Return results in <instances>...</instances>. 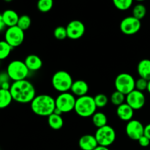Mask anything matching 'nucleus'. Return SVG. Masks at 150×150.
Instances as JSON below:
<instances>
[{
	"instance_id": "9d476101",
	"label": "nucleus",
	"mask_w": 150,
	"mask_h": 150,
	"mask_svg": "<svg viewBox=\"0 0 150 150\" xmlns=\"http://www.w3.org/2000/svg\"><path fill=\"white\" fill-rule=\"evenodd\" d=\"M142 27L141 20L134 16H130L124 18L121 21L120 29L123 34L126 35H133L139 32Z\"/></svg>"
},
{
	"instance_id": "dca6fc26",
	"label": "nucleus",
	"mask_w": 150,
	"mask_h": 150,
	"mask_svg": "<svg viewBox=\"0 0 150 150\" xmlns=\"http://www.w3.org/2000/svg\"><path fill=\"white\" fill-rule=\"evenodd\" d=\"M89 91V85L83 79H77L73 81L70 92L77 97L86 95Z\"/></svg>"
},
{
	"instance_id": "a878e982",
	"label": "nucleus",
	"mask_w": 150,
	"mask_h": 150,
	"mask_svg": "<svg viewBox=\"0 0 150 150\" xmlns=\"http://www.w3.org/2000/svg\"><path fill=\"white\" fill-rule=\"evenodd\" d=\"M110 99H111V102L112 103L114 106L117 107V106L120 105V104L125 102L126 96L125 95V94H123L122 93L120 92V91L116 90V91H114V92L112 93V94L111 95Z\"/></svg>"
},
{
	"instance_id": "f704fd0d",
	"label": "nucleus",
	"mask_w": 150,
	"mask_h": 150,
	"mask_svg": "<svg viewBox=\"0 0 150 150\" xmlns=\"http://www.w3.org/2000/svg\"><path fill=\"white\" fill-rule=\"evenodd\" d=\"M144 135L150 139V123L148 124H146V126H144Z\"/></svg>"
},
{
	"instance_id": "473e14b6",
	"label": "nucleus",
	"mask_w": 150,
	"mask_h": 150,
	"mask_svg": "<svg viewBox=\"0 0 150 150\" xmlns=\"http://www.w3.org/2000/svg\"><path fill=\"white\" fill-rule=\"evenodd\" d=\"M139 145L142 147H147L150 144V139L148 138L147 137L145 136L144 135H142L139 140H138Z\"/></svg>"
},
{
	"instance_id": "cd10ccee",
	"label": "nucleus",
	"mask_w": 150,
	"mask_h": 150,
	"mask_svg": "<svg viewBox=\"0 0 150 150\" xmlns=\"http://www.w3.org/2000/svg\"><path fill=\"white\" fill-rule=\"evenodd\" d=\"M32 24V19L28 15H22L19 16L17 26L23 29V31H26L30 27Z\"/></svg>"
},
{
	"instance_id": "f8f14e48",
	"label": "nucleus",
	"mask_w": 150,
	"mask_h": 150,
	"mask_svg": "<svg viewBox=\"0 0 150 150\" xmlns=\"http://www.w3.org/2000/svg\"><path fill=\"white\" fill-rule=\"evenodd\" d=\"M125 102L134 110H140L146 103V97L142 91L134 89L126 95Z\"/></svg>"
},
{
	"instance_id": "4468645a",
	"label": "nucleus",
	"mask_w": 150,
	"mask_h": 150,
	"mask_svg": "<svg viewBox=\"0 0 150 150\" xmlns=\"http://www.w3.org/2000/svg\"><path fill=\"white\" fill-rule=\"evenodd\" d=\"M79 146L81 150H94L98 144L95 135L86 134L79 138Z\"/></svg>"
},
{
	"instance_id": "c85d7f7f",
	"label": "nucleus",
	"mask_w": 150,
	"mask_h": 150,
	"mask_svg": "<svg viewBox=\"0 0 150 150\" xmlns=\"http://www.w3.org/2000/svg\"><path fill=\"white\" fill-rule=\"evenodd\" d=\"M95 99V104H96L97 107L99 108H103L105 107V106L108 104V98L106 95L104 94H98L94 97Z\"/></svg>"
},
{
	"instance_id": "4be33fe9",
	"label": "nucleus",
	"mask_w": 150,
	"mask_h": 150,
	"mask_svg": "<svg viewBox=\"0 0 150 150\" xmlns=\"http://www.w3.org/2000/svg\"><path fill=\"white\" fill-rule=\"evenodd\" d=\"M92 121L93 124L97 128L102 127L105 125L108 124V118L106 115L103 112H95L92 116Z\"/></svg>"
},
{
	"instance_id": "c756f323",
	"label": "nucleus",
	"mask_w": 150,
	"mask_h": 150,
	"mask_svg": "<svg viewBox=\"0 0 150 150\" xmlns=\"http://www.w3.org/2000/svg\"><path fill=\"white\" fill-rule=\"evenodd\" d=\"M54 35L56 39L59 40V41H62L65 38H67V29H66V26H58L55 28L54 31Z\"/></svg>"
},
{
	"instance_id": "c9c22d12",
	"label": "nucleus",
	"mask_w": 150,
	"mask_h": 150,
	"mask_svg": "<svg viewBox=\"0 0 150 150\" xmlns=\"http://www.w3.org/2000/svg\"><path fill=\"white\" fill-rule=\"evenodd\" d=\"M94 150H110V149H108V147L107 146H103L98 145Z\"/></svg>"
},
{
	"instance_id": "b1692460",
	"label": "nucleus",
	"mask_w": 150,
	"mask_h": 150,
	"mask_svg": "<svg viewBox=\"0 0 150 150\" xmlns=\"http://www.w3.org/2000/svg\"><path fill=\"white\" fill-rule=\"evenodd\" d=\"M146 14V7L144 4L139 3L133 7V10H132V16H134L136 19L142 20L145 17Z\"/></svg>"
},
{
	"instance_id": "e433bc0d",
	"label": "nucleus",
	"mask_w": 150,
	"mask_h": 150,
	"mask_svg": "<svg viewBox=\"0 0 150 150\" xmlns=\"http://www.w3.org/2000/svg\"><path fill=\"white\" fill-rule=\"evenodd\" d=\"M146 91L150 94V80L148 81V85H147V88H146Z\"/></svg>"
},
{
	"instance_id": "7ed1b4c3",
	"label": "nucleus",
	"mask_w": 150,
	"mask_h": 150,
	"mask_svg": "<svg viewBox=\"0 0 150 150\" xmlns=\"http://www.w3.org/2000/svg\"><path fill=\"white\" fill-rule=\"evenodd\" d=\"M97 106L94 97L90 95L82 96L76 98L74 110L78 116L82 118L92 117L96 112Z\"/></svg>"
},
{
	"instance_id": "423d86ee",
	"label": "nucleus",
	"mask_w": 150,
	"mask_h": 150,
	"mask_svg": "<svg viewBox=\"0 0 150 150\" xmlns=\"http://www.w3.org/2000/svg\"><path fill=\"white\" fill-rule=\"evenodd\" d=\"M114 86L117 91L126 96L136 89V79L130 74L121 73L116 76Z\"/></svg>"
},
{
	"instance_id": "6e6552de",
	"label": "nucleus",
	"mask_w": 150,
	"mask_h": 150,
	"mask_svg": "<svg viewBox=\"0 0 150 150\" xmlns=\"http://www.w3.org/2000/svg\"><path fill=\"white\" fill-rule=\"evenodd\" d=\"M95 136L98 145L108 147L115 141L117 134L115 129L112 126L106 124L102 127L98 128Z\"/></svg>"
},
{
	"instance_id": "393cba45",
	"label": "nucleus",
	"mask_w": 150,
	"mask_h": 150,
	"mask_svg": "<svg viewBox=\"0 0 150 150\" xmlns=\"http://www.w3.org/2000/svg\"><path fill=\"white\" fill-rule=\"evenodd\" d=\"M54 7V0H38L37 7L41 13H48Z\"/></svg>"
},
{
	"instance_id": "412c9836",
	"label": "nucleus",
	"mask_w": 150,
	"mask_h": 150,
	"mask_svg": "<svg viewBox=\"0 0 150 150\" xmlns=\"http://www.w3.org/2000/svg\"><path fill=\"white\" fill-rule=\"evenodd\" d=\"M13 101L10 90L0 88V110L7 108Z\"/></svg>"
},
{
	"instance_id": "6ab92c4d",
	"label": "nucleus",
	"mask_w": 150,
	"mask_h": 150,
	"mask_svg": "<svg viewBox=\"0 0 150 150\" xmlns=\"http://www.w3.org/2000/svg\"><path fill=\"white\" fill-rule=\"evenodd\" d=\"M137 72L139 76L147 81L150 80V60L143 59L140 60L137 66Z\"/></svg>"
},
{
	"instance_id": "5701e85b",
	"label": "nucleus",
	"mask_w": 150,
	"mask_h": 150,
	"mask_svg": "<svg viewBox=\"0 0 150 150\" xmlns=\"http://www.w3.org/2000/svg\"><path fill=\"white\" fill-rule=\"evenodd\" d=\"M13 47L6 41H0V60L7 59L11 54Z\"/></svg>"
},
{
	"instance_id": "7c9ffc66",
	"label": "nucleus",
	"mask_w": 150,
	"mask_h": 150,
	"mask_svg": "<svg viewBox=\"0 0 150 150\" xmlns=\"http://www.w3.org/2000/svg\"><path fill=\"white\" fill-rule=\"evenodd\" d=\"M147 85L148 81L144 78L139 77V79L136 80V89L142 91V92L146 91V88H147Z\"/></svg>"
},
{
	"instance_id": "f257e3e1",
	"label": "nucleus",
	"mask_w": 150,
	"mask_h": 150,
	"mask_svg": "<svg viewBox=\"0 0 150 150\" xmlns=\"http://www.w3.org/2000/svg\"><path fill=\"white\" fill-rule=\"evenodd\" d=\"M10 91L13 101L21 104L30 103L36 96L35 85L27 79L12 82Z\"/></svg>"
},
{
	"instance_id": "2eb2a0df",
	"label": "nucleus",
	"mask_w": 150,
	"mask_h": 150,
	"mask_svg": "<svg viewBox=\"0 0 150 150\" xmlns=\"http://www.w3.org/2000/svg\"><path fill=\"white\" fill-rule=\"evenodd\" d=\"M116 113L119 119L124 121H129L132 120L134 116V110L126 102L117 106Z\"/></svg>"
},
{
	"instance_id": "4c0bfd02",
	"label": "nucleus",
	"mask_w": 150,
	"mask_h": 150,
	"mask_svg": "<svg viewBox=\"0 0 150 150\" xmlns=\"http://www.w3.org/2000/svg\"><path fill=\"white\" fill-rule=\"evenodd\" d=\"M4 1H5V2H7V3H9V2H11V1H13V0H4Z\"/></svg>"
},
{
	"instance_id": "0eeeda50",
	"label": "nucleus",
	"mask_w": 150,
	"mask_h": 150,
	"mask_svg": "<svg viewBox=\"0 0 150 150\" xmlns=\"http://www.w3.org/2000/svg\"><path fill=\"white\" fill-rule=\"evenodd\" d=\"M76 96L71 92L60 93L55 99L56 109L59 110L62 113H67L74 110L76 104Z\"/></svg>"
},
{
	"instance_id": "58836bf2",
	"label": "nucleus",
	"mask_w": 150,
	"mask_h": 150,
	"mask_svg": "<svg viewBox=\"0 0 150 150\" xmlns=\"http://www.w3.org/2000/svg\"><path fill=\"white\" fill-rule=\"evenodd\" d=\"M135 1H139V2H142V1H145V0H135Z\"/></svg>"
},
{
	"instance_id": "f03ea898",
	"label": "nucleus",
	"mask_w": 150,
	"mask_h": 150,
	"mask_svg": "<svg viewBox=\"0 0 150 150\" xmlns=\"http://www.w3.org/2000/svg\"><path fill=\"white\" fill-rule=\"evenodd\" d=\"M30 107L32 111L37 116L48 117L56 109L55 99L48 94L36 95L30 102Z\"/></svg>"
},
{
	"instance_id": "72a5a7b5",
	"label": "nucleus",
	"mask_w": 150,
	"mask_h": 150,
	"mask_svg": "<svg viewBox=\"0 0 150 150\" xmlns=\"http://www.w3.org/2000/svg\"><path fill=\"white\" fill-rule=\"evenodd\" d=\"M7 27L6 26L5 23H4V20H3V18H2V15L0 13V32H3V31L6 30L5 28Z\"/></svg>"
},
{
	"instance_id": "f3484780",
	"label": "nucleus",
	"mask_w": 150,
	"mask_h": 150,
	"mask_svg": "<svg viewBox=\"0 0 150 150\" xmlns=\"http://www.w3.org/2000/svg\"><path fill=\"white\" fill-rule=\"evenodd\" d=\"M24 63L27 66L28 69L32 72L38 71L42 67V60L39 56L36 54H31L26 56L24 60Z\"/></svg>"
},
{
	"instance_id": "9b49d317",
	"label": "nucleus",
	"mask_w": 150,
	"mask_h": 150,
	"mask_svg": "<svg viewBox=\"0 0 150 150\" xmlns=\"http://www.w3.org/2000/svg\"><path fill=\"white\" fill-rule=\"evenodd\" d=\"M144 126L140 121L132 119L127 121L125 126V132L130 139L138 141L144 135Z\"/></svg>"
},
{
	"instance_id": "aec40b11",
	"label": "nucleus",
	"mask_w": 150,
	"mask_h": 150,
	"mask_svg": "<svg viewBox=\"0 0 150 150\" xmlns=\"http://www.w3.org/2000/svg\"><path fill=\"white\" fill-rule=\"evenodd\" d=\"M48 124L52 129L59 130L62 129L64 125V119L62 115L53 113L48 116Z\"/></svg>"
},
{
	"instance_id": "a211bd4d",
	"label": "nucleus",
	"mask_w": 150,
	"mask_h": 150,
	"mask_svg": "<svg viewBox=\"0 0 150 150\" xmlns=\"http://www.w3.org/2000/svg\"><path fill=\"white\" fill-rule=\"evenodd\" d=\"M2 18L7 27L16 26L19 19V16L17 12L11 9L5 10L2 13Z\"/></svg>"
},
{
	"instance_id": "ddd939ff",
	"label": "nucleus",
	"mask_w": 150,
	"mask_h": 150,
	"mask_svg": "<svg viewBox=\"0 0 150 150\" xmlns=\"http://www.w3.org/2000/svg\"><path fill=\"white\" fill-rule=\"evenodd\" d=\"M67 38L72 40H77L84 35L86 27L81 21L73 20L69 22L66 26Z\"/></svg>"
},
{
	"instance_id": "39448f33",
	"label": "nucleus",
	"mask_w": 150,
	"mask_h": 150,
	"mask_svg": "<svg viewBox=\"0 0 150 150\" xmlns=\"http://www.w3.org/2000/svg\"><path fill=\"white\" fill-rule=\"evenodd\" d=\"M6 71L13 82L26 79L29 76L30 71L28 69L24 61L15 60L7 65Z\"/></svg>"
},
{
	"instance_id": "2f4dec72",
	"label": "nucleus",
	"mask_w": 150,
	"mask_h": 150,
	"mask_svg": "<svg viewBox=\"0 0 150 150\" xmlns=\"http://www.w3.org/2000/svg\"><path fill=\"white\" fill-rule=\"evenodd\" d=\"M10 81H11V79H10V76H9L8 74L6 71H0V86L2 84L5 83L7 82H10Z\"/></svg>"
},
{
	"instance_id": "1a4fd4ad",
	"label": "nucleus",
	"mask_w": 150,
	"mask_h": 150,
	"mask_svg": "<svg viewBox=\"0 0 150 150\" xmlns=\"http://www.w3.org/2000/svg\"><path fill=\"white\" fill-rule=\"evenodd\" d=\"M24 38V31L17 25L7 27L4 32V41H7L13 48H16L21 45Z\"/></svg>"
},
{
	"instance_id": "ea45409f",
	"label": "nucleus",
	"mask_w": 150,
	"mask_h": 150,
	"mask_svg": "<svg viewBox=\"0 0 150 150\" xmlns=\"http://www.w3.org/2000/svg\"><path fill=\"white\" fill-rule=\"evenodd\" d=\"M0 61H1V60H0Z\"/></svg>"
},
{
	"instance_id": "20e7f679",
	"label": "nucleus",
	"mask_w": 150,
	"mask_h": 150,
	"mask_svg": "<svg viewBox=\"0 0 150 150\" xmlns=\"http://www.w3.org/2000/svg\"><path fill=\"white\" fill-rule=\"evenodd\" d=\"M73 79L70 73L64 70L57 71L51 78V84L54 89L59 93L70 91Z\"/></svg>"
},
{
	"instance_id": "bb28decb",
	"label": "nucleus",
	"mask_w": 150,
	"mask_h": 150,
	"mask_svg": "<svg viewBox=\"0 0 150 150\" xmlns=\"http://www.w3.org/2000/svg\"><path fill=\"white\" fill-rule=\"evenodd\" d=\"M134 0H112L114 7L120 10H127L133 5Z\"/></svg>"
}]
</instances>
